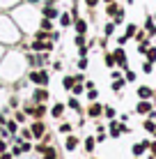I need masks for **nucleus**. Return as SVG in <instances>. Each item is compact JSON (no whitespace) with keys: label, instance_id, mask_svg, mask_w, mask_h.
Instances as JSON below:
<instances>
[{"label":"nucleus","instance_id":"c85d7f7f","mask_svg":"<svg viewBox=\"0 0 156 159\" xmlns=\"http://www.w3.org/2000/svg\"><path fill=\"white\" fill-rule=\"evenodd\" d=\"M103 62H106V67H115V56H112V53H106V56H103Z\"/></svg>","mask_w":156,"mask_h":159},{"label":"nucleus","instance_id":"2eb2a0df","mask_svg":"<svg viewBox=\"0 0 156 159\" xmlns=\"http://www.w3.org/2000/svg\"><path fill=\"white\" fill-rule=\"evenodd\" d=\"M46 111H48L46 104H35V108H32V116H35L37 120H41V118L46 116Z\"/></svg>","mask_w":156,"mask_h":159},{"label":"nucleus","instance_id":"4be33fe9","mask_svg":"<svg viewBox=\"0 0 156 159\" xmlns=\"http://www.w3.org/2000/svg\"><path fill=\"white\" fill-rule=\"evenodd\" d=\"M136 32H138V25L136 23H129L126 30H124V37H126V39H131V37H136Z\"/></svg>","mask_w":156,"mask_h":159},{"label":"nucleus","instance_id":"864d4df0","mask_svg":"<svg viewBox=\"0 0 156 159\" xmlns=\"http://www.w3.org/2000/svg\"><path fill=\"white\" fill-rule=\"evenodd\" d=\"M60 0H44V5H57Z\"/></svg>","mask_w":156,"mask_h":159},{"label":"nucleus","instance_id":"f257e3e1","mask_svg":"<svg viewBox=\"0 0 156 159\" xmlns=\"http://www.w3.org/2000/svg\"><path fill=\"white\" fill-rule=\"evenodd\" d=\"M19 39H21V30L14 23V19L7 16V14H0V42L2 44H16Z\"/></svg>","mask_w":156,"mask_h":159},{"label":"nucleus","instance_id":"0eeeda50","mask_svg":"<svg viewBox=\"0 0 156 159\" xmlns=\"http://www.w3.org/2000/svg\"><path fill=\"white\" fill-rule=\"evenodd\" d=\"M30 131H32V136H35V139H44V134H46V125L41 122V120H37V122H32Z\"/></svg>","mask_w":156,"mask_h":159},{"label":"nucleus","instance_id":"20e7f679","mask_svg":"<svg viewBox=\"0 0 156 159\" xmlns=\"http://www.w3.org/2000/svg\"><path fill=\"white\" fill-rule=\"evenodd\" d=\"M112 56H115V65L120 69H129V60H126V51L124 46H117L115 51H112Z\"/></svg>","mask_w":156,"mask_h":159},{"label":"nucleus","instance_id":"a19ab883","mask_svg":"<svg viewBox=\"0 0 156 159\" xmlns=\"http://www.w3.org/2000/svg\"><path fill=\"white\" fill-rule=\"evenodd\" d=\"M74 42H76V46H83L87 39H85V35H76V39H74Z\"/></svg>","mask_w":156,"mask_h":159},{"label":"nucleus","instance_id":"37998d69","mask_svg":"<svg viewBox=\"0 0 156 159\" xmlns=\"http://www.w3.org/2000/svg\"><path fill=\"white\" fill-rule=\"evenodd\" d=\"M60 131H62V134H71V125H69V122H64L62 127H60Z\"/></svg>","mask_w":156,"mask_h":159},{"label":"nucleus","instance_id":"de8ad7c7","mask_svg":"<svg viewBox=\"0 0 156 159\" xmlns=\"http://www.w3.org/2000/svg\"><path fill=\"white\" fill-rule=\"evenodd\" d=\"M74 79H76V83H85V74H74Z\"/></svg>","mask_w":156,"mask_h":159},{"label":"nucleus","instance_id":"72a5a7b5","mask_svg":"<svg viewBox=\"0 0 156 159\" xmlns=\"http://www.w3.org/2000/svg\"><path fill=\"white\" fill-rule=\"evenodd\" d=\"M103 116L108 120H112V118H115V108H112V106H103Z\"/></svg>","mask_w":156,"mask_h":159},{"label":"nucleus","instance_id":"6e6d98bb","mask_svg":"<svg viewBox=\"0 0 156 159\" xmlns=\"http://www.w3.org/2000/svg\"><path fill=\"white\" fill-rule=\"evenodd\" d=\"M0 159H12V155H7V152H2V155H0Z\"/></svg>","mask_w":156,"mask_h":159},{"label":"nucleus","instance_id":"b1692460","mask_svg":"<svg viewBox=\"0 0 156 159\" xmlns=\"http://www.w3.org/2000/svg\"><path fill=\"white\" fill-rule=\"evenodd\" d=\"M69 92H71L74 97L83 95V92H85V83H74V88H71V90H69Z\"/></svg>","mask_w":156,"mask_h":159},{"label":"nucleus","instance_id":"bf43d9fd","mask_svg":"<svg viewBox=\"0 0 156 159\" xmlns=\"http://www.w3.org/2000/svg\"><path fill=\"white\" fill-rule=\"evenodd\" d=\"M0 131H2V125H0Z\"/></svg>","mask_w":156,"mask_h":159},{"label":"nucleus","instance_id":"ddd939ff","mask_svg":"<svg viewBox=\"0 0 156 159\" xmlns=\"http://www.w3.org/2000/svg\"><path fill=\"white\" fill-rule=\"evenodd\" d=\"M57 21H60V25H62V28H69V25H74V16L69 14V12H60Z\"/></svg>","mask_w":156,"mask_h":159},{"label":"nucleus","instance_id":"8fccbe9b","mask_svg":"<svg viewBox=\"0 0 156 159\" xmlns=\"http://www.w3.org/2000/svg\"><path fill=\"white\" fill-rule=\"evenodd\" d=\"M94 88V81H85V90H92Z\"/></svg>","mask_w":156,"mask_h":159},{"label":"nucleus","instance_id":"c03bdc74","mask_svg":"<svg viewBox=\"0 0 156 159\" xmlns=\"http://www.w3.org/2000/svg\"><path fill=\"white\" fill-rule=\"evenodd\" d=\"M99 2H101V0H85V5H87L90 9H94V7H96V5H99Z\"/></svg>","mask_w":156,"mask_h":159},{"label":"nucleus","instance_id":"f03ea898","mask_svg":"<svg viewBox=\"0 0 156 159\" xmlns=\"http://www.w3.org/2000/svg\"><path fill=\"white\" fill-rule=\"evenodd\" d=\"M28 81L32 85H48L51 83V72H48L46 67H39V69H30V74H28Z\"/></svg>","mask_w":156,"mask_h":159},{"label":"nucleus","instance_id":"e433bc0d","mask_svg":"<svg viewBox=\"0 0 156 159\" xmlns=\"http://www.w3.org/2000/svg\"><path fill=\"white\" fill-rule=\"evenodd\" d=\"M85 95H87V99H90V102H96V97H99V92H96V88H92V90H87V92H85Z\"/></svg>","mask_w":156,"mask_h":159},{"label":"nucleus","instance_id":"a878e982","mask_svg":"<svg viewBox=\"0 0 156 159\" xmlns=\"http://www.w3.org/2000/svg\"><path fill=\"white\" fill-rule=\"evenodd\" d=\"M23 0H0V7H5V9H9V7H14V5H21Z\"/></svg>","mask_w":156,"mask_h":159},{"label":"nucleus","instance_id":"58836bf2","mask_svg":"<svg viewBox=\"0 0 156 159\" xmlns=\"http://www.w3.org/2000/svg\"><path fill=\"white\" fill-rule=\"evenodd\" d=\"M126 83H133V81H136V72H131V69H126Z\"/></svg>","mask_w":156,"mask_h":159},{"label":"nucleus","instance_id":"09e8293b","mask_svg":"<svg viewBox=\"0 0 156 159\" xmlns=\"http://www.w3.org/2000/svg\"><path fill=\"white\" fill-rule=\"evenodd\" d=\"M129 39H126V37L124 35H122V37H117V44H120V46H124V44H126Z\"/></svg>","mask_w":156,"mask_h":159},{"label":"nucleus","instance_id":"4c0bfd02","mask_svg":"<svg viewBox=\"0 0 156 159\" xmlns=\"http://www.w3.org/2000/svg\"><path fill=\"white\" fill-rule=\"evenodd\" d=\"M152 69H154V62H149V60H147V62L142 65V72L145 74H152Z\"/></svg>","mask_w":156,"mask_h":159},{"label":"nucleus","instance_id":"7c9ffc66","mask_svg":"<svg viewBox=\"0 0 156 159\" xmlns=\"http://www.w3.org/2000/svg\"><path fill=\"white\" fill-rule=\"evenodd\" d=\"M147 48H149V39H142V42H138V53H147Z\"/></svg>","mask_w":156,"mask_h":159},{"label":"nucleus","instance_id":"6e6552de","mask_svg":"<svg viewBox=\"0 0 156 159\" xmlns=\"http://www.w3.org/2000/svg\"><path fill=\"white\" fill-rule=\"evenodd\" d=\"M74 30H76V35H87V21L85 19H74Z\"/></svg>","mask_w":156,"mask_h":159},{"label":"nucleus","instance_id":"7ed1b4c3","mask_svg":"<svg viewBox=\"0 0 156 159\" xmlns=\"http://www.w3.org/2000/svg\"><path fill=\"white\" fill-rule=\"evenodd\" d=\"M48 97H51V92H48L44 85H37L35 90H32V104H46Z\"/></svg>","mask_w":156,"mask_h":159},{"label":"nucleus","instance_id":"79ce46f5","mask_svg":"<svg viewBox=\"0 0 156 159\" xmlns=\"http://www.w3.org/2000/svg\"><path fill=\"white\" fill-rule=\"evenodd\" d=\"M136 39H138V42L147 39V32H145V30H138V32H136Z\"/></svg>","mask_w":156,"mask_h":159},{"label":"nucleus","instance_id":"473e14b6","mask_svg":"<svg viewBox=\"0 0 156 159\" xmlns=\"http://www.w3.org/2000/svg\"><path fill=\"white\" fill-rule=\"evenodd\" d=\"M5 129H9L12 134H16V129H19V122L16 120H7V125H5Z\"/></svg>","mask_w":156,"mask_h":159},{"label":"nucleus","instance_id":"bb28decb","mask_svg":"<svg viewBox=\"0 0 156 159\" xmlns=\"http://www.w3.org/2000/svg\"><path fill=\"white\" fill-rule=\"evenodd\" d=\"M115 28H117V25H115V23H112V21H108V23H106V25H103V35H106V37H110V35H112V32H115Z\"/></svg>","mask_w":156,"mask_h":159},{"label":"nucleus","instance_id":"393cba45","mask_svg":"<svg viewBox=\"0 0 156 159\" xmlns=\"http://www.w3.org/2000/svg\"><path fill=\"white\" fill-rule=\"evenodd\" d=\"M124 83H126V79H122V76H120V79H112V90L120 92L122 88H124Z\"/></svg>","mask_w":156,"mask_h":159},{"label":"nucleus","instance_id":"cd10ccee","mask_svg":"<svg viewBox=\"0 0 156 159\" xmlns=\"http://www.w3.org/2000/svg\"><path fill=\"white\" fill-rule=\"evenodd\" d=\"M145 58H147L149 62H156V46H149L147 53H145Z\"/></svg>","mask_w":156,"mask_h":159},{"label":"nucleus","instance_id":"5701e85b","mask_svg":"<svg viewBox=\"0 0 156 159\" xmlns=\"http://www.w3.org/2000/svg\"><path fill=\"white\" fill-rule=\"evenodd\" d=\"M39 28L51 32V30H53V21H51V19H46V16H41V21H39Z\"/></svg>","mask_w":156,"mask_h":159},{"label":"nucleus","instance_id":"4d7b16f0","mask_svg":"<svg viewBox=\"0 0 156 159\" xmlns=\"http://www.w3.org/2000/svg\"><path fill=\"white\" fill-rule=\"evenodd\" d=\"M149 148H152V152H154V157H156V141H154V143L149 145Z\"/></svg>","mask_w":156,"mask_h":159},{"label":"nucleus","instance_id":"f3484780","mask_svg":"<svg viewBox=\"0 0 156 159\" xmlns=\"http://www.w3.org/2000/svg\"><path fill=\"white\" fill-rule=\"evenodd\" d=\"M64 108H67V106H64V104H62V102H57V104H53V108H51V116H53V118H62V113H64Z\"/></svg>","mask_w":156,"mask_h":159},{"label":"nucleus","instance_id":"c756f323","mask_svg":"<svg viewBox=\"0 0 156 159\" xmlns=\"http://www.w3.org/2000/svg\"><path fill=\"white\" fill-rule=\"evenodd\" d=\"M145 129L149 131V134H154L156 131V122H154V118H149V120H145Z\"/></svg>","mask_w":156,"mask_h":159},{"label":"nucleus","instance_id":"ea45409f","mask_svg":"<svg viewBox=\"0 0 156 159\" xmlns=\"http://www.w3.org/2000/svg\"><path fill=\"white\" fill-rule=\"evenodd\" d=\"M78 56H80V58H87V44L78 46Z\"/></svg>","mask_w":156,"mask_h":159},{"label":"nucleus","instance_id":"f8f14e48","mask_svg":"<svg viewBox=\"0 0 156 159\" xmlns=\"http://www.w3.org/2000/svg\"><path fill=\"white\" fill-rule=\"evenodd\" d=\"M145 32H147L149 37H156V21H154V16H147V21H145Z\"/></svg>","mask_w":156,"mask_h":159},{"label":"nucleus","instance_id":"603ef678","mask_svg":"<svg viewBox=\"0 0 156 159\" xmlns=\"http://www.w3.org/2000/svg\"><path fill=\"white\" fill-rule=\"evenodd\" d=\"M5 150H7V145H5V141H2V139H0V155H2V152H5Z\"/></svg>","mask_w":156,"mask_h":159},{"label":"nucleus","instance_id":"13d9d810","mask_svg":"<svg viewBox=\"0 0 156 159\" xmlns=\"http://www.w3.org/2000/svg\"><path fill=\"white\" fill-rule=\"evenodd\" d=\"M103 2H112V0H103Z\"/></svg>","mask_w":156,"mask_h":159},{"label":"nucleus","instance_id":"aec40b11","mask_svg":"<svg viewBox=\"0 0 156 159\" xmlns=\"http://www.w3.org/2000/svg\"><path fill=\"white\" fill-rule=\"evenodd\" d=\"M37 150H39V152H44V157H46V159H55V150H53V148H46V145H37Z\"/></svg>","mask_w":156,"mask_h":159},{"label":"nucleus","instance_id":"412c9836","mask_svg":"<svg viewBox=\"0 0 156 159\" xmlns=\"http://www.w3.org/2000/svg\"><path fill=\"white\" fill-rule=\"evenodd\" d=\"M74 83H76V79H74V76H69V74H67V76L62 79V88H64L67 92H69V90L74 88Z\"/></svg>","mask_w":156,"mask_h":159},{"label":"nucleus","instance_id":"5fc2aeb1","mask_svg":"<svg viewBox=\"0 0 156 159\" xmlns=\"http://www.w3.org/2000/svg\"><path fill=\"white\" fill-rule=\"evenodd\" d=\"M0 125H7V118H5L2 113H0Z\"/></svg>","mask_w":156,"mask_h":159},{"label":"nucleus","instance_id":"052dcab7","mask_svg":"<svg viewBox=\"0 0 156 159\" xmlns=\"http://www.w3.org/2000/svg\"><path fill=\"white\" fill-rule=\"evenodd\" d=\"M154 21H156V14H154Z\"/></svg>","mask_w":156,"mask_h":159},{"label":"nucleus","instance_id":"dca6fc26","mask_svg":"<svg viewBox=\"0 0 156 159\" xmlns=\"http://www.w3.org/2000/svg\"><path fill=\"white\" fill-rule=\"evenodd\" d=\"M117 12H120V5H117L115 0H112V2H106V16H110V19H112Z\"/></svg>","mask_w":156,"mask_h":159},{"label":"nucleus","instance_id":"4468645a","mask_svg":"<svg viewBox=\"0 0 156 159\" xmlns=\"http://www.w3.org/2000/svg\"><path fill=\"white\" fill-rule=\"evenodd\" d=\"M138 97H140V99H152L154 97V90L149 85H140L138 88Z\"/></svg>","mask_w":156,"mask_h":159},{"label":"nucleus","instance_id":"6ab92c4d","mask_svg":"<svg viewBox=\"0 0 156 159\" xmlns=\"http://www.w3.org/2000/svg\"><path fill=\"white\" fill-rule=\"evenodd\" d=\"M147 148H149V143H147V141H142V143H136V145H133V155H136V157H140L142 152L147 150Z\"/></svg>","mask_w":156,"mask_h":159},{"label":"nucleus","instance_id":"1a4fd4ad","mask_svg":"<svg viewBox=\"0 0 156 159\" xmlns=\"http://www.w3.org/2000/svg\"><path fill=\"white\" fill-rule=\"evenodd\" d=\"M136 111L140 113V116H149V111H152V102H149V99H140L138 106H136Z\"/></svg>","mask_w":156,"mask_h":159},{"label":"nucleus","instance_id":"423d86ee","mask_svg":"<svg viewBox=\"0 0 156 159\" xmlns=\"http://www.w3.org/2000/svg\"><path fill=\"white\" fill-rule=\"evenodd\" d=\"M41 16H46V19L55 21L57 16H60V9H57L55 5H41Z\"/></svg>","mask_w":156,"mask_h":159},{"label":"nucleus","instance_id":"c9c22d12","mask_svg":"<svg viewBox=\"0 0 156 159\" xmlns=\"http://www.w3.org/2000/svg\"><path fill=\"white\" fill-rule=\"evenodd\" d=\"M69 108H71V111H80V104H78L76 97H71V99H69Z\"/></svg>","mask_w":156,"mask_h":159},{"label":"nucleus","instance_id":"9d476101","mask_svg":"<svg viewBox=\"0 0 156 159\" xmlns=\"http://www.w3.org/2000/svg\"><path fill=\"white\" fill-rule=\"evenodd\" d=\"M101 113H103V106H101L99 102H92V104H90V108H87V116H90V118H99Z\"/></svg>","mask_w":156,"mask_h":159},{"label":"nucleus","instance_id":"3c124183","mask_svg":"<svg viewBox=\"0 0 156 159\" xmlns=\"http://www.w3.org/2000/svg\"><path fill=\"white\" fill-rule=\"evenodd\" d=\"M21 150H23V152H28V150H32V145H30V143H23V145H21Z\"/></svg>","mask_w":156,"mask_h":159},{"label":"nucleus","instance_id":"a211bd4d","mask_svg":"<svg viewBox=\"0 0 156 159\" xmlns=\"http://www.w3.org/2000/svg\"><path fill=\"white\" fill-rule=\"evenodd\" d=\"M76 145H78V139H76V136H71V134H67V143H64V148L71 152V150H76Z\"/></svg>","mask_w":156,"mask_h":159},{"label":"nucleus","instance_id":"f704fd0d","mask_svg":"<svg viewBox=\"0 0 156 159\" xmlns=\"http://www.w3.org/2000/svg\"><path fill=\"white\" fill-rule=\"evenodd\" d=\"M87 65H90L87 58H78V69H80V72H85V69H87Z\"/></svg>","mask_w":156,"mask_h":159},{"label":"nucleus","instance_id":"a18cd8bd","mask_svg":"<svg viewBox=\"0 0 156 159\" xmlns=\"http://www.w3.org/2000/svg\"><path fill=\"white\" fill-rule=\"evenodd\" d=\"M25 120V113L23 111H16V122H23Z\"/></svg>","mask_w":156,"mask_h":159},{"label":"nucleus","instance_id":"49530a36","mask_svg":"<svg viewBox=\"0 0 156 159\" xmlns=\"http://www.w3.org/2000/svg\"><path fill=\"white\" fill-rule=\"evenodd\" d=\"M57 39H60V32H57V30H51V42H57Z\"/></svg>","mask_w":156,"mask_h":159},{"label":"nucleus","instance_id":"9b49d317","mask_svg":"<svg viewBox=\"0 0 156 159\" xmlns=\"http://www.w3.org/2000/svg\"><path fill=\"white\" fill-rule=\"evenodd\" d=\"M25 65H28L30 69H39L41 65H39V56H37V53H28V56H25Z\"/></svg>","mask_w":156,"mask_h":159},{"label":"nucleus","instance_id":"39448f33","mask_svg":"<svg viewBox=\"0 0 156 159\" xmlns=\"http://www.w3.org/2000/svg\"><path fill=\"white\" fill-rule=\"evenodd\" d=\"M110 136H112V139H117V136H122V134H126V125L124 122H115V120H110Z\"/></svg>","mask_w":156,"mask_h":159},{"label":"nucleus","instance_id":"2f4dec72","mask_svg":"<svg viewBox=\"0 0 156 159\" xmlns=\"http://www.w3.org/2000/svg\"><path fill=\"white\" fill-rule=\"evenodd\" d=\"M94 143H96V139L87 136V139H85V150H87V152H92V150H94Z\"/></svg>","mask_w":156,"mask_h":159}]
</instances>
